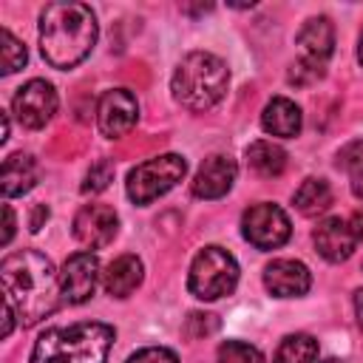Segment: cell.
I'll return each instance as SVG.
<instances>
[{
  "label": "cell",
  "mask_w": 363,
  "mask_h": 363,
  "mask_svg": "<svg viewBox=\"0 0 363 363\" xmlns=\"http://www.w3.org/2000/svg\"><path fill=\"white\" fill-rule=\"evenodd\" d=\"M301 125H303L301 108L286 96H272L261 111V128L269 136L292 139V136L301 133Z\"/></svg>",
  "instance_id": "2e32d148"
},
{
  "label": "cell",
  "mask_w": 363,
  "mask_h": 363,
  "mask_svg": "<svg viewBox=\"0 0 363 363\" xmlns=\"http://www.w3.org/2000/svg\"><path fill=\"white\" fill-rule=\"evenodd\" d=\"M43 218H48V207H43V204H40V207L34 210V218H31V230H40V221H43Z\"/></svg>",
  "instance_id": "1f68e13d"
},
{
  "label": "cell",
  "mask_w": 363,
  "mask_h": 363,
  "mask_svg": "<svg viewBox=\"0 0 363 363\" xmlns=\"http://www.w3.org/2000/svg\"><path fill=\"white\" fill-rule=\"evenodd\" d=\"M145 278V264L136 255H119L113 258L102 272V286L111 298H128Z\"/></svg>",
  "instance_id": "e0dca14e"
},
{
  "label": "cell",
  "mask_w": 363,
  "mask_h": 363,
  "mask_svg": "<svg viewBox=\"0 0 363 363\" xmlns=\"http://www.w3.org/2000/svg\"><path fill=\"white\" fill-rule=\"evenodd\" d=\"M320 77H323V65L320 62H312V60H303V57L289 71V82H295V85H309V82H315Z\"/></svg>",
  "instance_id": "d4e9b609"
},
{
  "label": "cell",
  "mask_w": 363,
  "mask_h": 363,
  "mask_svg": "<svg viewBox=\"0 0 363 363\" xmlns=\"http://www.w3.org/2000/svg\"><path fill=\"white\" fill-rule=\"evenodd\" d=\"M28 54H26V45L9 31V28H0V71L3 74H14L26 65Z\"/></svg>",
  "instance_id": "7402d4cb"
},
{
  "label": "cell",
  "mask_w": 363,
  "mask_h": 363,
  "mask_svg": "<svg viewBox=\"0 0 363 363\" xmlns=\"http://www.w3.org/2000/svg\"><path fill=\"white\" fill-rule=\"evenodd\" d=\"M298 45H301L303 60L326 65V60L335 51V26H332V20L323 17V14L320 17H309L298 31Z\"/></svg>",
  "instance_id": "9a60e30c"
},
{
  "label": "cell",
  "mask_w": 363,
  "mask_h": 363,
  "mask_svg": "<svg viewBox=\"0 0 363 363\" xmlns=\"http://www.w3.org/2000/svg\"><path fill=\"white\" fill-rule=\"evenodd\" d=\"M113 337V326L99 320L54 326L37 337L31 363H105Z\"/></svg>",
  "instance_id": "3957f363"
},
{
  "label": "cell",
  "mask_w": 363,
  "mask_h": 363,
  "mask_svg": "<svg viewBox=\"0 0 363 363\" xmlns=\"http://www.w3.org/2000/svg\"><path fill=\"white\" fill-rule=\"evenodd\" d=\"M264 286L275 298H301L312 286V272L295 258H275L264 267Z\"/></svg>",
  "instance_id": "7c38bea8"
},
{
  "label": "cell",
  "mask_w": 363,
  "mask_h": 363,
  "mask_svg": "<svg viewBox=\"0 0 363 363\" xmlns=\"http://www.w3.org/2000/svg\"><path fill=\"white\" fill-rule=\"evenodd\" d=\"M312 241H315V250L320 252V258H326L329 264H340L346 261L354 247H357V235L352 230V224L346 218H323L315 233H312Z\"/></svg>",
  "instance_id": "4fadbf2b"
},
{
  "label": "cell",
  "mask_w": 363,
  "mask_h": 363,
  "mask_svg": "<svg viewBox=\"0 0 363 363\" xmlns=\"http://www.w3.org/2000/svg\"><path fill=\"white\" fill-rule=\"evenodd\" d=\"M14 318H17L14 306L3 298V337H9V335H11V329H14Z\"/></svg>",
  "instance_id": "f1b7e54d"
},
{
  "label": "cell",
  "mask_w": 363,
  "mask_h": 363,
  "mask_svg": "<svg viewBox=\"0 0 363 363\" xmlns=\"http://www.w3.org/2000/svg\"><path fill=\"white\" fill-rule=\"evenodd\" d=\"M125 363H179V357H176L173 349H164V346H147V349L133 352Z\"/></svg>",
  "instance_id": "484cf974"
},
{
  "label": "cell",
  "mask_w": 363,
  "mask_h": 363,
  "mask_svg": "<svg viewBox=\"0 0 363 363\" xmlns=\"http://www.w3.org/2000/svg\"><path fill=\"white\" fill-rule=\"evenodd\" d=\"M323 363H340V360H323Z\"/></svg>",
  "instance_id": "d590c367"
},
{
  "label": "cell",
  "mask_w": 363,
  "mask_h": 363,
  "mask_svg": "<svg viewBox=\"0 0 363 363\" xmlns=\"http://www.w3.org/2000/svg\"><path fill=\"white\" fill-rule=\"evenodd\" d=\"M357 60H360V65H363V34H360V40H357Z\"/></svg>",
  "instance_id": "e575fe53"
},
{
  "label": "cell",
  "mask_w": 363,
  "mask_h": 363,
  "mask_svg": "<svg viewBox=\"0 0 363 363\" xmlns=\"http://www.w3.org/2000/svg\"><path fill=\"white\" fill-rule=\"evenodd\" d=\"M139 119V102L130 91L125 88H111L99 96V105H96V125L102 130V136L108 139H119L125 133L133 130Z\"/></svg>",
  "instance_id": "9c48e42d"
},
{
  "label": "cell",
  "mask_w": 363,
  "mask_h": 363,
  "mask_svg": "<svg viewBox=\"0 0 363 363\" xmlns=\"http://www.w3.org/2000/svg\"><path fill=\"white\" fill-rule=\"evenodd\" d=\"M295 207L301 216H320L332 207V187L326 179H306L295 190Z\"/></svg>",
  "instance_id": "ffe728a7"
},
{
  "label": "cell",
  "mask_w": 363,
  "mask_h": 363,
  "mask_svg": "<svg viewBox=\"0 0 363 363\" xmlns=\"http://www.w3.org/2000/svg\"><path fill=\"white\" fill-rule=\"evenodd\" d=\"M3 298L14 306L23 326H34L51 312L60 309L62 284L54 264L37 250H20L3 258L0 264Z\"/></svg>",
  "instance_id": "6da1fadb"
},
{
  "label": "cell",
  "mask_w": 363,
  "mask_h": 363,
  "mask_svg": "<svg viewBox=\"0 0 363 363\" xmlns=\"http://www.w3.org/2000/svg\"><path fill=\"white\" fill-rule=\"evenodd\" d=\"M11 235H14V210L3 204V244H9Z\"/></svg>",
  "instance_id": "83f0119b"
},
{
  "label": "cell",
  "mask_w": 363,
  "mask_h": 363,
  "mask_svg": "<svg viewBox=\"0 0 363 363\" xmlns=\"http://www.w3.org/2000/svg\"><path fill=\"white\" fill-rule=\"evenodd\" d=\"M9 139V116L3 113V136H0V142H6Z\"/></svg>",
  "instance_id": "836d02e7"
},
{
  "label": "cell",
  "mask_w": 363,
  "mask_h": 363,
  "mask_svg": "<svg viewBox=\"0 0 363 363\" xmlns=\"http://www.w3.org/2000/svg\"><path fill=\"white\" fill-rule=\"evenodd\" d=\"M119 216L108 204H85L74 216V238L88 250H102L116 238Z\"/></svg>",
  "instance_id": "30bf717a"
},
{
  "label": "cell",
  "mask_w": 363,
  "mask_h": 363,
  "mask_svg": "<svg viewBox=\"0 0 363 363\" xmlns=\"http://www.w3.org/2000/svg\"><path fill=\"white\" fill-rule=\"evenodd\" d=\"M11 111L23 128H45L51 116L57 113V91L45 79H28L23 88H17L11 99Z\"/></svg>",
  "instance_id": "ba28073f"
},
{
  "label": "cell",
  "mask_w": 363,
  "mask_h": 363,
  "mask_svg": "<svg viewBox=\"0 0 363 363\" xmlns=\"http://www.w3.org/2000/svg\"><path fill=\"white\" fill-rule=\"evenodd\" d=\"M235 176H238L235 162L230 156L216 153V156L204 159L201 167L196 170V176H193V196H199V199H221V196L230 193Z\"/></svg>",
  "instance_id": "5bb4252c"
},
{
  "label": "cell",
  "mask_w": 363,
  "mask_h": 363,
  "mask_svg": "<svg viewBox=\"0 0 363 363\" xmlns=\"http://www.w3.org/2000/svg\"><path fill=\"white\" fill-rule=\"evenodd\" d=\"M352 193H354V196L363 201V170L354 176V182H352Z\"/></svg>",
  "instance_id": "d6a6232c"
},
{
  "label": "cell",
  "mask_w": 363,
  "mask_h": 363,
  "mask_svg": "<svg viewBox=\"0 0 363 363\" xmlns=\"http://www.w3.org/2000/svg\"><path fill=\"white\" fill-rule=\"evenodd\" d=\"M241 233L258 250H278L281 244L289 241L292 227H289V216L278 204L261 201V204H252L250 210H244Z\"/></svg>",
  "instance_id": "52a82bcc"
},
{
  "label": "cell",
  "mask_w": 363,
  "mask_h": 363,
  "mask_svg": "<svg viewBox=\"0 0 363 363\" xmlns=\"http://www.w3.org/2000/svg\"><path fill=\"white\" fill-rule=\"evenodd\" d=\"M227 82H230V71L224 60H218L210 51H190L176 65L170 91L182 108L201 113L221 102V96L227 94Z\"/></svg>",
  "instance_id": "277c9868"
},
{
  "label": "cell",
  "mask_w": 363,
  "mask_h": 363,
  "mask_svg": "<svg viewBox=\"0 0 363 363\" xmlns=\"http://www.w3.org/2000/svg\"><path fill=\"white\" fill-rule=\"evenodd\" d=\"M349 224H352V230H354L357 241H363V210H357V213L349 218Z\"/></svg>",
  "instance_id": "f546056e"
},
{
  "label": "cell",
  "mask_w": 363,
  "mask_h": 363,
  "mask_svg": "<svg viewBox=\"0 0 363 363\" xmlns=\"http://www.w3.org/2000/svg\"><path fill=\"white\" fill-rule=\"evenodd\" d=\"M247 164L261 179H275L286 167V150L269 139H258L247 147Z\"/></svg>",
  "instance_id": "d6986e66"
},
{
  "label": "cell",
  "mask_w": 363,
  "mask_h": 363,
  "mask_svg": "<svg viewBox=\"0 0 363 363\" xmlns=\"http://www.w3.org/2000/svg\"><path fill=\"white\" fill-rule=\"evenodd\" d=\"M96 34V17L85 3H48L40 11V51L60 71L79 65L91 54Z\"/></svg>",
  "instance_id": "7a4b0ae2"
},
{
  "label": "cell",
  "mask_w": 363,
  "mask_h": 363,
  "mask_svg": "<svg viewBox=\"0 0 363 363\" xmlns=\"http://www.w3.org/2000/svg\"><path fill=\"white\" fill-rule=\"evenodd\" d=\"M238 284V264L224 247H204L196 252L187 275V289L199 301H216L235 289Z\"/></svg>",
  "instance_id": "5b68a950"
},
{
  "label": "cell",
  "mask_w": 363,
  "mask_h": 363,
  "mask_svg": "<svg viewBox=\"0 0 363 363\" xmlns=\"http://www.w3.org/2000/svg\"><path fill=\"white\" fill-rule=\"evenodd\" d=\"M113 182V164L108 159L91 164V170L85 173V182H82V193H102L108 184Z\"/></svg>",
  "instance_id": "cb8c5ba5"
},
{
  "label": "cell",
  "mask_w": 363,
  "mask_h": 363,
  "mask_svg": "<svg viewBox=\"0 0 363 363\" xmlns=\"http://www.w3.org/2000/svg\"><path fill=\"white\" fill-rule=\"evenodd\" d=\"M40 179V164L34 156L28 153H11L6 162H3V170H0V187H3V196L6 199H14V196H23L28 193Z\"/></svg>",
  "instance_id": "ac0fdd59"
},
{
  "label": "cell",
  "mask_w": 363,
  "mask_h": 363,
  "mask_svg": "<svg viewBox=\"0 0 363 363\" xmlns=\"http://www.w3.org/2000/svg\"><path fill=\"white\" fill-rule=\"evenodd\" d=\"M318 360V340L312 335H286L275 352V363H315Z\"/></svg>",
  "instance_id": "44dd1931"
},
{
  "label": "cell",
  "mask_w": 363,
  "mask_h": 363,
  "mask_svg": "<svg viewBox=\"0 0 363 363\" xmlns=\"http://www.w3.org/2000/svg\"><path fill=\"white\" fill-rule=\"evenodd\" d=\"M99 261L94 252H74L71 258H65L62 269H60V284H62V298L68 303H85L99 281Z\"/></svg>",
  "instance_id": "8fae6325"
},
{
  "label": "cell",
  "mask_w": 363,
  "mask_h": 363,
  "mask_svg": "<svg viewBox=\"0 0 363 363\" xmlns=\"http://www.w3.org/2000/svg\"><path fill=\"white\" fill-rule=\"evenodd\" d=\"M354 315H357V323H360V329H363V289L354 292Z\"/></svg>",
  "instance_id": "4dcf8cb0"
},
{
  "label": "cell",
  "mask_w": 363,
  "mask_h": 363,
  "mask_svg": "<svg viewBox=\"0 0 363 363\" xmlns=\"http://www.w3.org/2000/svg\"><path fill=\"white\" fill-rule=\"evenodd\" d=\"M363 159V142H352L337 153V167H354Z\"/></svg>",
  "instance_id": "4316f807"
},
{
  "label": "cell",
  "mask_w": 363,
  "mask_h": 363,
  "mask_svg": "<svg viewBox=\"0 0 363 363\" xmlns=\"http://www.w3.org/2000/svg\"><path fill=\"white\" fill-rule=\"evenodd\" d=\"M184 170L187 162L179 153H162L156 159H147L128 173V184H125L128 199L133 204H150L167 190H173L184 179Z\"/></svg>",
  "instance_id": "8992f818"
},
{
  "label": "cell",
  "mask_w": 363,
  "mask_h": 363,
  "mask_svg": "<svg viewBox=\"0 0 363 363\" xmlns=\"http://www.w3.org/2000/svg\"><path fill=\"white\" fill-rule=\"evenodd\" d=\"M216 363H267L264 354L244 340H224L216 352Z\"/></svg>",
  "instance_id": "603a6c76"
}]
</instances>
